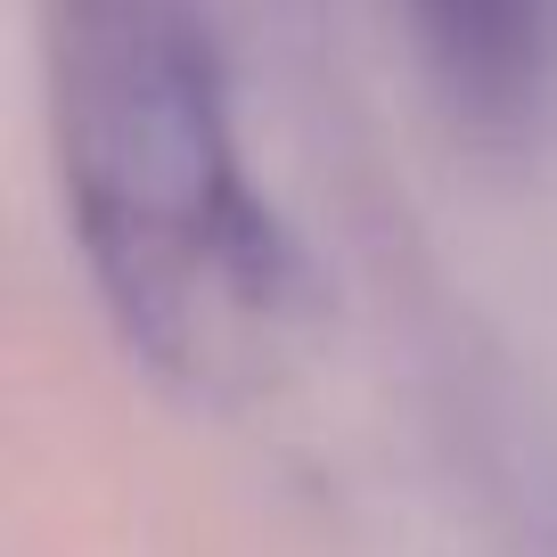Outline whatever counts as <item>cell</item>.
<instances>
[{"label":"cell","instance_id":"6da1fadb","mask_svg":"<svg viewBox=\"0 0 557 557\" xmlns=\"http://www.w3.org/2000/svg\"><path fill=\"white\" fill-rule=\"evenodd\" d=\"M66 230L139 369L189 401L262 385L312 312L296 230L246 173L206 0H41Z\"/></svg>","mask_w":557,"mask_h":557},{"label":"cell","instance_id":"7a4b0ae2","mask_svg":"<svg viewBox=\"0 0 557 557\" xmlns=\"http://www.w3.org/2000/svg\"><path fill=\"white\" fill-rule=\"evenodd\" d=\"M451 83L484 123H533L557 99V0H401Z\"/></svg>","mask_w":557,"mask_h":557}]
</instances>
